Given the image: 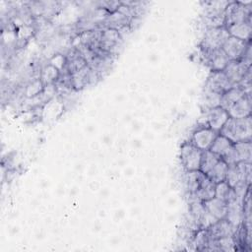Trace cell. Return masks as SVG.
<instances>
[{
    "label": "cell",
    "mask_w": 252,
    "mask_h": 252,
    "mask_svg": "<svg viewBox=\"0 0 252 252\" xmlns=\"http://www.w3.org/2000/svg\"><path fill=\"white\" fill-rule=\"evenodd\" d=\"M123 37L120 32L115 29H102L100 39V51L114 55L117 48L121 46Z\"/></svg>",
    "instance_id": "6"
},
{
    "label": "cell",
    "mask_w": 252,
    "mask_h": 252,
    "mask_svg": "<svg viewBox=\"0 0 252 252\" xmlns=\"http://www.w3.org/2000/svg\"><path fill=\"white\" fill-rule=\"evenodd\" d=\"M215 197H217L222 201H225L226 203L237 198L233 189L228 185V183L225 180L216 184Z\"/></svg>",
    "instance_id": "27"
},
{
    "label": "cell",
    "mask_w": 252,
    "mask_h": 252,
    "mask_svg": "<svg viewBox=\"0 0 252 252\" xmlns=\"http://www.w3.org/2000/svg\"><path fill=\"white\" fill-rule=\"evenodd\" d=\"M251 20V2H228L224 12V27Z\"/></svg>",
    "instance_id": "2"
},
{
    "label": "cell",
    "mask_w": 252,
    "mask_h": 252,
    "mask_svg": "<svg viewBox=\"0 0 252 252\" xmlns=\"http://www.w3.org/2000/svg\"><path fill=\"white\" fill-rule=\"evenodd\" d=\"M226 172H227V163L220 158L217 164L206 173V175L214 182V183H219L221 181L225 180L226 177Z\"/></svg>",
    "instance_id": "24"
},
{
    "label": "cell",
    "mask_w": 252,
    "mask_h": 252,
    "mask_svg": "<svg viewBox=\"0 0 252 252\" xmlns=\"http://www.w3.org/2000/svg\"><path fill=\"white\" fill-rule=\"evenodd\" d=\"M239 226V225H238ZM238 226L232 224L226 219L217 220L207 230L210 239H218L224 236H234Z\"/></svg>",
    "instance_id": "10"
},
{
    "label": "cell",
    "mask_w": 252,
    "mask_h": 252,
    "mask_svg": "<svg viewBox=\"0 0 252 252\" xmlns=\"http://www.w3.org/2000/svg\"><path fill=\"white\" fill-rule=\"evenodd\" d=\"M203 54L205 56V61L209 66L211 72L223 71L229 62V59L227 58V56L225 55L221 48L210 52H205Z\"/></svg>",
    "instance_id": "13"
},
{
    "label": "cell",
    "mask_w": 252,
    "mask_h": 252,
    "mask_svg": "<svg viewBox=\"0 0 252 252\" xmlns=\"http://www.w3.org/2000/svg\"><path fill=\"white\" fill-rule=\"evenodd\" d=\"M234 153L237 158V161L251 162L252 158V144L251 141L238 142L233 144Z\"/></svg>",
    "instance_id": "22"
},
{
    "label": "cell",
    "mask_w": 252,
    "mask_h": 252,
    "mask_svg": "<svg viewBox=\"0 0 252 252\" xmlns=\"http://www.w3.org/2000/svg\"><path fill=\"white\" fill-rule=\"evenodd\" d=\"M220 159V158L213 153L210 150L204 151L202 153V158H201V163H200V168L199 170L203 173H207L208 171H210L216 164L217 162Z\"/></svg>",
    "instance_id": "26"
},
{
    "label": "cell",
    "mask_w": 252,
    "mask_h": 252,
    "mask_svg": "<svg viewBox=\"0 0 252 252\" xmlns=\"http://www.w3.org/2000/svg\"><path fill=\"white\" fill-rule=\"evenodd\" d=\"M244 95L245 93L243 92V90L238 86H234L221 94L220 106L227 110L231 105H233L237 100H239Z\"/></svg>",
    "instance_id": "20"
},
{
    "label": "cell",
    "mask_w": 252,
    "mask_h": 252,
    "mask_svg": "<svg viewBox=\"0 0 252 252\" xmlns=\"http://www.w3.org/2000/svg\"><path fill=\"white\" fill-rule=\"evenodd\" d=\"M99 74L88 65L71 75L72 86L76 91L82 90L88 85L95 83L97 80H99Z\"/></svg>",
    "instance_id": "8"
},
{
    "label": "cell",
    "mask_w": 252,
    "mask_h": 252,
    "mask_svg": "<svg viewBox=\"0 0 252 252\" xmlns=\"http://www.w3.org/2000/svg\"><path fill=\"white\" fill-rule=\"evenodd\" d=\"M205 173L201 172L200 170H192L185 172V187L189 194H194L202 181V178Z\"/></svg>",
    "instance_id": "23"
},
{
    "label": "cell",
    "mask_w": 252,
    "mask_h": 252,
    "mask_svg": "<svg viewBox=\"0 0 252 252\" xmlns=\"http://www.w3.org/2000/svg\"><path fill=\"white\" fill-rule=\"evenodd\" d=\"M251 67H247L243 62L240 60L237 61H229L226 67L223 70V73L229 80V82L233 85L236 86L241 79L244 77L248 69Z\"/></svg>",
    "instance_id": "15"
},
{
    "label": "cell",
    "mask_w": 252,
    "mask_h": 252,
    "mask_svg": "<svg viewBox=\"0 0 252 252\" xmlns=\"http://www.w3.org/2000/svg\"><path fill=\"white\" fill-rule=\"evenodd\" d=\"M202 153L203 152L195 147L190 141L185 142L181 145L179 157L181 164L183 165L185 171L199 170Z\"/></svg>",
    "instance_id": "5"
},
{
    "label": "cell",
    "mask_w": 252,
    "mask_h": 252,
    "mask_svg": "<svg viewBox=\"0 0 252 252\" xmlns=\"http://www.w3.org/2000/svg\"><path fill=\"white\" fill-rule=\"evenodd\" d=\"M225 181L228 183V185L231 188H233L237 183L243 181L237 163L227 164V172H226Z\"/></svg>",
    "instance_id": "29"
},
{
    "label": "cell",
    "mask_w": 252,
    "mask_h": 252,
    "mask_svg": "<svg viewBox=\"0 0 252 252\" xmlns=\"http://www.w3.org/2000/svg\"><path fill=\"white\" fill-rule=\"evenodd\" d=\"M44 90V85L42 84L40 79H37L33 82H32L28 87H27V91L26 94L29 97H32V96H37L39 95L42 91Z\"/></svg>",
    "instance_id": "31"
},
{
    "label": "cell",
    "mask_w": 252,
    "mask_h": 252,
    "mask_svg": "<svg viewBox=\"0 0 252 252\" xmlns=\"http://www.w3.org/2000/svg\"><path fill=\"white\" fill-rule=\"evenodd\" d=\"M60 77V71L51 65L50 63L46 66H44L40 72V77L39 79L41 80L42 84L45 86L48 85H53L55 84Z\"/></svg>",
    "instance_id": "25"
},
{
    "label": "cell",
    "mask_w": 252,
    "mask_h": 252,
    "mask_svg": "<svg viewBox=\"0 0 252 252\" xmlns=\"http://www.w3.org/2000/svg\"><path fill=\"white\" fill-rule=\"evenodd\" d=\"M220 134L227 138L232 144L251 141L252 138V117L232 118L229 117Z\"/></svg>",
    "instance_id": "1"
},
{
    "label": "cell",
    "mask_w": 252,
    "mask_h": 252,
    "mask_svg": "<svg viewBox=\"0 0 252 252\" xmlns=\"http://www.w3.org/2000/svg\"><path fill=\"white\" fill-rule=\"evenodd\" d=\"M215 189L216 183H214L206 174H204L198 190L191 195H193L197 200L205 202L215 197Z\"/></svg>",
    "instance_id": "18"
},
{
    "label": "cell",
    "mask_w": 252,
    "mask_h": 252,
    "mask_svg": "<svg viewBox=\"0 0 252 252\" xmlns=\"http://www.w3.org/2000/svg\"><path fill=\"white\" fill-rule=\"evenodd\" d=\"M252 102L251 94H245L239 100H237L233 105H231L226 111L229 117L232 118H245L251 116Z\"/></svg>",
    "instance_id": "14"
},
{
    "label": "cell",
    "mask_w": 252,
    "mask_h": 252,
    "mask_svg": "<svg viewBox=\"0 0 252 252\" xmlns=\"http://www.w3.org/2000/svg\"><path fill=\"white\" fill-rule=\"evenodd\" d=\"M249 42L240 40L233 36H228L221 46V49L229 59V61L240 60L248 46Z\"/></svg>",
    "instance_id": "9"
},
{
    "label": "cell",
    "mask_w": 252,
    "mask_h": 252,
    "mask_svg": "<svg viewBox=\"0 0 252 252\" xmlns=\"http://www.w3.org/2000/svg\"><path fill=\"white\" fill-rule=\"evenodd\" d=\"M219 135L218 132L214 131L208 126H202L198 128L192 134L190 142L202 152L210 150L216 137Z\"/></svg>",
    "instance_id": "7"
},
{
    "label": "cell",
    "mask_w": 252,
    "mask_h": 252,
    "mask_svg": "<svg viewBox=\"0 0 252 252\" xmlns=\"http://www.w3.org/2000/svg\"><path fill=\"white\" fill-rule=\"evenodd\" d=\"M241 62H243L247 67H251V63H252V56H251V43L248 44L242 58L240 59Z\"/></svg>",
    "instance_id": "32"
},
{
    "label": "cell",
    "mask_w": 252,
    "mask_h": 252,
    "mask_svg": "<svg viewBox=\"0 0 252 252\" xmlns=\"http://www.w3.org/2000/svg\"><path fill=\"white\" fill-rule=\"evenodd\" d=\"M88 64H87L86 60L80 55V53L76 50V48H74L66 56V66L63 71L72 75L73 73L81 70L82 68H84Z\"/></svg>",
    "instance_id": "19"
},
{
    "label": "cell",
    "mask_w": 252,
    "mask_h": 252,
    "mask_svg": "<svg viewBox=\"0 0 252 252\" xmlns=\"http://www.w3.org/2000/svg\"><path fill=\"white\" fill-rule=\"evenodd\" d=\"M228 1L209 2L204 15V23L207 29L224 27V12Z\"/></svg>",
    "instance_id": "3"
},
{
    "label": "cell",
    "mask_w": 252,
    "mask_h": 252,
    "mask_svg": "<svg viewBox=\"0 0 252 252\" xmlns=\"http://www.w3.org/2000/svg\"><path fill=\"white\" fill-rule=\"evenodd\" d=\"M203 205L206 208V210L218 220L225 219L227 212V204L225 201L214 197L210 200L203 202Z\"/></svg>",
    "instance_id": "17"
},
{
    "label": "cell",
    "mask_w": 252,
    "mask_h": 252,
    "mask_svg": "<svg viewBox=\"0 0 252 252\" xmlns=\"http://www.w3.org/2000/svg\"><path fill=\"white\" fill-rule=\"evenodd\" d=\"M220 97H221L220 94L214 92L205 87L203 94H202V104L204 105L206 110L220 106Z\"/></svg>",
    "instance_id": "28"
},
{
    "label": "cell",
    "mask_w": 252,
    "mask_h": 252,
    "mask_svg": "<svg viewBox=\"0 0 252 252\" xmlns=\"http://www.w3.org/2000/svg\"><path fill=\"white\" fill-rule=\"evenodd\" d=\"M228 118L229 116L227 111L220 106H217L206 110L207 126L218 133H220V129L223 127Z\"/></svg>",
    "instance_id": "11"
},
{
    "label": "cell",
    "mask_w": 252,
    "mask_h": 252,
    "mask_svg": "<svg viewBox=\"0 0 252 252\" xmlns=\"http://www.w3.org/2000/svg\"><path fill=\"white\" fill-rule=\"evenodd\" d=\"M205 87L222 94L224 92L234 86L229 82L223 71H219L210 73Z\"/></svg>",
    "instance_id": "12"
},
{
    "label": "cell",
    "mask_w": 252,
    "mask_h": 252,
    "mask_svg": "<svg viewBox=\"0 0 252 252\" xmlns=\"http://www.w3.org/2000/svg\"><path fill=\"white\" fill-rule=\"evenodd\" d=\"M228 36L229 33L225 27L207 29L201 41V48L203 53L221 48L222 44Z\"/></svg>",
    "instance_id": "4"
},
{
    "label": "cell",
    "mask_w": 252,
    "mask_h": 252,
    "mask_svg": "<svg viewBox=\"0 0 252 252\" xmlns=\"http://www.w3.org/2000/svg\"><path fill=\"white\" fill-rule=\"evenodd\" d=\"M225 28L230 36H233L235 38H238V39L246 41V42L251 41V34H252L251 20L233 24V25H230Z\"/></svg>",
    "instance_id": "16"
},
{
    "label": "cell",
    "mask_w": 252,
    "mask_h": 252,
    "mask_svg": "<svg viewBox=\"0 0 252 252\" xmlns=\"http://www.w3.org/2000/svg\"><path fill=\"white\" fill-rule=\"evenodd\" d=\"M232 147H233V144L227 138H225L224 136L219 133L212 147L210 148V151L217 154L220 158H223L230 152Z\"/></svg>",
    "instance_id": "21"
},
{
    "label": "cell",
    "mask_w": 252,
    "mask_h": 252,
    "mask_svg": "<svg viewBox=\"0 0 252 252\" xmlns=\"http://www.w3.org/2000/svg\"><path fill=\"white\" fill-rule=\"evenodd\" d=\"M209 242V234L207 229L199 228L193 236V245L198 250H207Z\"/></svg>",
    "instance_id": "30"
}]
</instances>
